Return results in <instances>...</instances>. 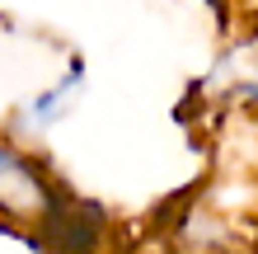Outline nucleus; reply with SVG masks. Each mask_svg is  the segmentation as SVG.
I'll return each instance as SVG.
<instances>
[{
  "mask_svg": "<svg viewBox=\"0 0 258 254\" xmlns=\"http://www.w3.org/2000/svg\"><path fill=\"white\" fill-rule=\"evenodd\" d=\"M0 212L14 221H38L52 212V179L19 137H0Z\"/></svg>",
  "mask_w": 258,
  "mask_h": 254,
  "instance_id": "nucleus-1",
  "label": "nucleus"
},
{
  "mask_svg": "<svg viewBox=\"0 0 258 254\" xmlns=\"http://www.w3.org/2000/svg\"><path fill=\"white\" fill-rule=\"evenodd\" d=\"M207 85L216 89L221 109L258 118V33L244 38V42H235V47L216 62V71H211Z\"/></svg>",
  "mask_w": 258,
  "mask_h": 254,
  "instance_id": "nucleus-2",
  "label": "nucleus"
},
{
  "mask_svg": "<svg viewBox=\"0 0 258 254\" xmlns=\"http://www.w3.org/2000/svg\"><path fill=\"white\" fill-rule=\"evenodd\" d=\"M80 89H85V62L75 57V62L66 66V76L47 85V89H38L33 99L24 104L19 113H14V127H19V137H47V132L61 123V118L80 104Z\"/></svg>",
  "mask_w": 258,
  "mask_h": 254,
  "instance_id": "nucleus-3",
  "label": "nucleus"
}]
</instances>
